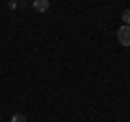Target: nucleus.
Instances as JSON below:
<instances>
[{
  "mask_svg": "<svg viewBox=\"0 0 130 122\" xmlns=\"http://www.w3.org/2000/svg\"><path fill=\"white\" fill-rule=\"evenodd\" d=\"M121 20H124V24H126V26H130V9H126V11H124Z\"/></svg>",
  "mask_w": 130,
  "mask_h": 122,
  "instance_id": "obj_3",
  "label": "nucleus"
},
{
  "mask_svg": "<svg viewBox=\"0 0 130 122\" xmlns=\"http://www.w3.org/2000/svg\"><path fill=\"white\" fill-rule=\"evenodd\" d=\"M48 7H50V2H48V0H35V2H32V9L39 11V13L48 11Z\"/></svg>",
  "mask_w": 130,
  "mask_h": 122,
  "instance_id": "obj_2",
  "label": "nucleus"
},
{
  "mask_svg": "<svg viewBox=\"0 0 130 122\" xmlns=\"http://www.w3.org/2000/svg\"><path fill=\"white\" fill-rule=\"evenodd\" d=\"M117 39H119L121 46H130V26H119V31H117Z\"/></svg>",
  "mask_w": 130,
  "mask_h": 122,
  "instance_id": "obj_1",
  "label": "nucleus"
},
{
  "mask_svg": "<svg viewBox=\"0 0 130 122\" xmlns=\"http://www.w3.org/2000/svg\"><path fill=\"white\" fill-rule=\"evenodd\" d=\"M11 122H26V118H24L22 113H15V116L11 118Z\"/></svg>",
  "mask_w": 130,
  "mask_h": 122,
  "instance_id": "obj_4",
  "label": "nucleus"
}]
</instances>
